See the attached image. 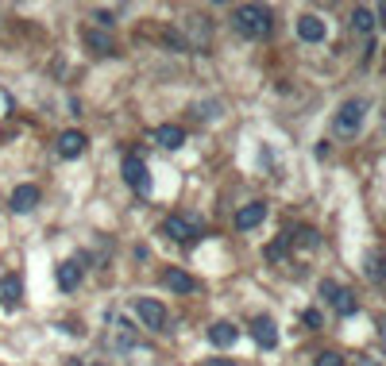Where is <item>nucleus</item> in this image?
I'll list each match as a JSON object with an SVG mask.
<instances>
[{
	"label": "nucleus",
	"instance_id": "aec40b11",
	"mask_svg": "<svg viewBox=\"0 0 386 366\" xmlns=\"http://www.w3.org/2000/svg\"><path fill=\"white\" fill-rule=\"evenodd\" d=\"M313 366H344V358L336 355V351H321L317 363H313Z\"/></svg>",
	"mask_w": 386,
	"mask_h": 366
},
{
	"label": "nucleus",
	"instance_id": "5701e85b",
	"mask_svg": "<svg viewBox=\"0 0 386 366\" xmlns=\"http://www.w3.org/2000/svg\"><path fill=\"white\" fill-rule=\"evenodd\" d=\"M305 324H309V328H321V312H317V308H309V312H305Z\"/></svg>",
	"mask_w": 386,
	"mask_h": 366
},
{
	"label": "nucleus",
	"instance_id": "f257e3e1",
	"mask_svg": "<svg viewBox=\"0 0 386 366\" xmlns=\"http://www.w3.org/2000/svg\"><path fill=\"white\" fill-rule=\"evenodd\" d=\"M232 24L240 35H247V39H267L270 31H275V16H270V8H263V4H240V8L232 12Z\"/></svg>",
	"mask_w": 386,
	"mask_h": 366
},
{
	"label": "nucleus",
	"instance_id": "423d86ee",
	"mask_svg": "<svg viewBox=\"0 0 386 366\" xmlns=\"http://www.w3.org/2000/svg\"><path fill=\"white\" fill-rule=\"evenodd\" d=\"M20 301H24V278L20 274H4L0 278V308H20Z\"/></svg>",
	"mask_w": 386,
	"mask_h": 366
},
{
	"label": "nucleus",
	"instance_id": "9d476101",
	"mask_svg": "<svg viewBox=\"0 0 386 366\" xmlns=\"http://www.w3.org/2000/svg\"><path fill=\"white\" fill-rule=\"evenodd\" d=\"M236 340H240V332H236V324H228V320H217V324L209 328V343L220 351H228Z\"/></svg>",
	"mask_w": 386,
	"mask_h": 366
},
{
	"label": "nucleus",
	"instance_id": "f03ea898",
	"mask_svg": "<svg viewBox=\"0 0 386 366\" xmlns=\"http://www.w3.org/2000/svg\"><path fill=\"white\" fill-rule=\"evenodd\" d=\"M363 120H367V100H344L340 104V112H336V120H332V127H336V135H344V139H352V135H360V127H363Z\"/></svg>",
	"mask_w": 386,
	"mask_h": 366
},
{
	"label": "nucleus",
	"instance_id": "0eeeda50",
	"mask_svg": "<svg viewBox=\"0 0 386 366\" xmlns=\"http://www.w3.org/2000/svg\"><path fill=\"white\" fill-rule=\"evenodd\" d=\"M263 220H267V205H263V200H252V205H244L236 212V228H240V232H252Z\"/></svg>",
	"mask_w": 386,
	"mask_h": 366
},
{
	"label": "nucleus",
	"instance_id": "ddd939ff",
	"mask_svg": "<svg viewBox=\"0 0 386 366\" xmlns=\"http://www.w3.org/2000/svg\"><path fill=\"white\" fill-rule=\"evenodd\" d=\"M82 150H85V135L82 132H62L59 135V154L62 159H77Z\"/></svg>",
	"mask_w": 386,
	"mask_h": 366
},
{
	"label": "nucleus",
	"instance_id": "2eb2a0df",
	"mask_svg": "<svg viewBox=\"0 0 386 366\" xmlns=\"http://www.w3.org/2000/svg\"><path fill=\"white\" fill-rule=\"evenodd\" d=\"M162 282H167V289H174V293H185V297H190V293H193V278L185 274V270H178V266H167V274H162Z\"/></svg>",
	"mask_w": 386,
	"mask_h": 366
},
{
	"label": "nucleus",
	"instance_id": "dca6fc26",
	"mask_svg": "<svg viewBox=\"0 0 386 366\" xmlns=\"http://www.w3.org/2000/svg\"><path fill=\"white\" fill-rule=\"evenodd\" d=\"M352 31H360V35L375 31V12L363 8V4H360V8H352Z\"/></svg>",
	"mask_w": 386,
	"mask_h": 366
},
{
	"label": "nucleus",
	"instance_id": "412c9836",
	"mask_svg": "<svg viewBox=\"0 0 386 366\" xmlns=\"http://www.w3.org/2000/svg\"><path fill=\"white\" fill-rule=\"evenodd\" d=\"M93 19H97V24H105V27H112V24H116V16H112L109 8H97V12H93Z\"/></svg>",
	"mask_w": 386,
	"mask_h": 366
},
{
	"label": "nucleus",
	"instance_id": "20e7f679",
	"mask_svg": "<svg viewBox=\"0 0 386 366\" xmlns=\"http://www.w3.org/2000/svg\"><path fill=\"white\" fill-rule=\"evenodd\" d=\"M321 297L332 301V308L340 312V317H352V312H355V297L344 289V285H336V282H321Z\"/></svg>",
	"mask_w": 386,
	"mask_h": 366
},
{
	"label": "nucleus",
	"instance_id": "4468645a",
	"mask_svg": "<svg viewBox=\"0 0 386 366\" xmlns=\"http://www.w3.org/2000/svg\"><path fill=\"white\" fill-rule=\"evenodd\" d=\"M155 143H159V147H167V150H178L185 143V132L178 124H162L159 132H155Z\"/></svg>",
	"mask_w": 386,
	"mask_h": 366
},
{
	"label": "nucleus",
	"instance_id": "f8f14e48",
	"mask_svg": "<svg viewBox=\"0 0 386 366\" xmlns=\"http://www.w3.org/2000/svg\"><path fill=\"white\" fill-rule=\"evenodd\" d=\"M298 35H302L305 42H325V19L302 16V19H298Z\"/></svg>",
	"mask_w": 386,
	"mask_h": 366
},
{
	"label": "nucleus",
	"instance_id": "6e6552de",
	"mask_svg": "<svg viewBox=\"0 0 386 366\" xmlns=\"http://www.w3.org/2000/svg\"><path fill=\"white\" fill-rule=\"evenodd\" d=\"M162 235H170L174 243H190L197 232H193V224L185 216H167V220H162Z\"/></svg>",
	"mask_w": 386,
	"mask_h": 366
},
{
	"label": "nucleus",
	"instance_id": "a211bd4d",
	"mask_svg": "<svg viewBox=\"0 0 386 366\" xmlns=\"http://www.w3.org/2000/svg\"><path fill=\"white\" fill-rule=\"evenodd\" d=\"M85 42H89L97 54H112V39L105 31H97V27H89V31H85Z\"/></svg>",
	"mask_w": 386,
	"mask_h": 366
},
{
	"label": "nucleus",
	"instance_id": "b1692460",
	"mask_svg": "<svg viewBox=\"0 0 386 366\" xmlns=\"http://www.w3.org/2000/svg\"><path fill=\"white\" fill-rule=\"evenodd\" d=\"M375 19H378V24H383V27H386V4H378V12H375Z\"/></svg>",
	"mask_w": 386,
	"mask_h": 366
},
{
	"label": "nucleus",
	"instance_id": "9b49d317",
	"mask_svg": "<svg viewBox=\"0 0 386 366\" xmlns=\"http://www.w3.org/2000/svg\"><path fill=\"white\" fill-rule=\"evenodd\" d=\"M39 205V189L35 185H16L12 189V212H31Z\"/></svg>",
	"mask_w": 386,
	"mask_h": 366
},
{
	"label": "nucleus",
	"instance_id": "1a4fd4ad",
	"mask_svg": "<svg viewBox=\"0 0 386 366\" xmlns=\"http://www.w3.org/2000/svg\"><path fill=\"white\" fill-rule=\"evenodd\" d=\"M252 335H255V343H259V347H275L278 343V328H275V320L270 317H255L252 320Z\"/></svg>",
	"mask_w": 386,
	"mask_h": 366
},
{
	"label": "nucleus",
	"instance_id": "6ab92c4d",
	"mask_svg": "<svg viewBox=\"0 0 386 366\" xmlns=\"http://www.w3.org/2000/svg\"><path fill=\"white\" fill-rule=\"evenodd\" d=\"M294 243H298V247H305V250H317V243H321V239H317V232H313V228H302Z\"/></svg>",
	"mask_w": 386,
	"mask_h": 366
},
{
	"label": "nucleus",
	"instance_id": "f3484780",
	"mask_svg": "<svg viewBox=\"0 0 386 366\" xmlns=\"http://www.w3.org/2000/svg\"><path fill=\"white\" fill-rule=\"evenodd\" d=\"M59 285L62 289H77V285H82V266H77V262H62L59 266Z\"/></svg>",
	"mask_w": 386,
	"mask_h": 366
},
{
	"label": "nucleus",
	"instance_id": "39448f33",
	"mask_svg": "<svg viewBox=\"0 0 386 366\" xmlns=\"http://www.w3.org/2000/svg\"><path fill=\"white\" fill-rule=\"evenodd\" d=\"M124 182L132 185L135 193H147V189H151V177H147V166H143L139 154H128V159H124Z\"/></svg>",
	"mask_w": 386,
	"mask_h": 366
},
{
	"label": "nucleus",
	"instance_id": "4be33fe9",
	"mask_svg": "<svg viewBox=\"0 0 386 366\" xmlns=\"http://www.w3.org/2000/svg\"><path fill=\"white\" fill-rule=\"evenodd\" d=\"M367 274L371 278H383L386 270H383V262H378V258H367Z\"/></svg>",
	"mask_w": 386,
	"mask_h": 366
},
{
	"label": "nucleus",
	"instance_id": "393cba45",
	"mask_svg": "<svg viewBox=\"0 0 386 366\" xmlns=\"http://www.w3.org/2000/svg\"><path fill=\"white\" fill-rule=\"evenodd\" d=\"M355 366H378V363H375V358H360Z\"/></svg>",
	"mask_w": 386,
	"mask_h": 366
},
{
	"label": "nucleus",
	"instance_id": "7ed1b4c3",
	"mask_svg": "<svg viewBox=\"0 0 386 366\" xmlns=\"http://www.w3.org/2000/svg\"><path fill=\"white\" fill-rule=\"evenodd\" d=\"M135 312H139V320L151 332H159V328H167V308H162V301H155V297H139L135 301Z\"/></svg>",
	"mask_w": 386,
	"mask_h": 366
}]
</instances>
